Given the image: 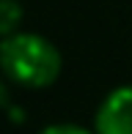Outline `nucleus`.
I'll list each match as a JSON object with an SVG mask.
<instances>
[{
  "instance_id": "obj_4",
  "label": "nucleus",
  "mask_w": 132,
  "mask_h": 134,
  "mask_svg": "<svg viewBox=\"0 0 132 134\" xmlns=\"http://www.w3.org/2000/svg\"><path fill=\"white\" fill-rule=\"evenodd\" d=\"M41 134H97V131L85 129V126H77V123H52Z\"/></svg>"
},
{
  "instance_id": "obj_5",
  "label": "nucleus",
  "mask_w": 132,
  "mask_h": 134,
  "mask_svg": "<svg viewBox=\"0 0 132 134\" xmlns=\"http://www.w3.org/2000/svg\"><path fill=\"white\" fill-rule=\"evenodd\" d=\"M8 107V85H6V80L0 77V109Z\"/></svg>"
},
{
  "instance_id": "obj_3",
  "label": "nucleus",
  "mask_w": 132,
  "mask_h": 134,
  "mask_svg": "<svg viewBox=\"0 0 132 134\" xmlns=\"http://www.w3.org/2000/svg\"><path fill=\"white\" fill-rule=\"evenodd\" d=\"M22 16H25V11L17 0H0V38L19 33Z\"/></svg>"
},
{
  "instance_id": "obj_2",
  "label": "nucleus",
  "mask_w": 132,
  "mask_h": 134,
  "mask_svg": "<svg viewBox=\"0 0 132 134\" xmlns=\"http://www.w3.org/2000/svg\"><path fill=\"white\" fill-rule=\"evenodd\" d=\"M97 134H132V85H118L102 99L94 120Z\"/></svg>"
},
{
  "instance_id": "obj_1",
  "label": "nucleus",
  "mask_w": 132,
  "mask_h": 134,
  "mask_svg": "<svg viewBox=\"0 0 132 134\" xmlns=\"http://www.w3.org/2000/svg\"><path fill=\"white\" fill-rule=\"evenodd\" d=\"M63 58L50 38L19 30L0 38V71L22 88H50L61 77Z\"/></svg>"
}]
</instances>
